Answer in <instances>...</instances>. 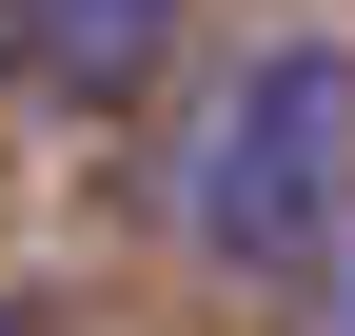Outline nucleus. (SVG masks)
I'll list each match as a JSON object with an SVG mask.
<instances>
[{"mask_svg":"<svg viewBox=\"0 0 355 336\" xmlns=\"http://www.w3.org/2000/svg\"><path fill=\"white\" fill-rule=\"evenodd\" d=\"M336 218H355V40H257L217 79V119L178 139V258L296 297L336 258Z\"/></svg>","mask_w":355,"mask_h":336,"instance_id":"1","label":"nucleus"},{"mask_svg":"<svg viewBox=\"0 0 355 336\" xmlns=\"http://www.w3.org/2000/svg\"><path fill=\"white\" fill-rule=\"evenodd\" d=\"M316 336H355V218H336V258H316Z\"/></svg>","mask_w":355,"mask_h":336,"instance_id":"3","label":"nucleus"},{"mask_svg":"<svg viewBox=\"0 0 355 336\" xmlns=\"http://www.w3.org/2000/svg\"><path fill=\"white\" fill-rule=\"evenodd\" d=\"M0 336H20V297H0Z\"/></svg>","mask_w":355,"mask_h":336,"instance_id":"4","label":"nucleus"},{"mask_svg":"<svg viewBox=\"0 0 355 336\" xmlns=\"http://www.w3.org/2000/svg\"><path fill=\"white\" fill-rule=\"evenodd\" d=\"M178 20H198V0H0V79H20V99H139V79L178 60Z\"/></svg>","mask_w":355,"mask_h":336,"instance_id":"2","label":"nucleus"}]
</instances>
